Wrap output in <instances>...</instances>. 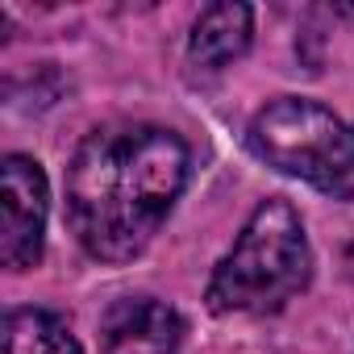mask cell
Instances as JSON below:
<instances>
[{
  "instance_id": "cell-4",
  "label": "cell",
  "mask_w": 354,
  "mask_h": 354,
  "mask_svg": "<svg viewBox=\"0 0 354 354\" xmlns=\"http://www.w3.org/2000/svg\"><path fill=\"white\" fill-rule=\"evenodd\" d=\"M46 213L50 184L42 162L30 154H5L0 162V263L9 271H26L42 259Z\"/></svg>"
},
{
  "instance_id": "cell-2",
  "label": "cell",
  "mask_w": 354,
  "mask_h": 354,
  "mask_svg": "<svg viewBox=\"0 0 354 354\" xmlns=\"http://www.w3.org/2000/svg\"><path fill=\"white\" fill-rule=\"evenodd\" d=\"M308 279H313V246L304 221L288 201L271 196L254 205L238 242L213 267L205 300L221 317L230 313L263 317L296 300L308 288Z\"/></svg>"
},
{
  "instance_id": "cell-1",
  "label": "cell",
  "mask_w": 354,
  "mask_h": 354,
  "mask_svg": "<svg viewBox=\"0 0 354 354\" xmlns=\"http://www.w3.org/2000/svg\"><path fill=\"white\" fill-rule=\"evenodd\" d=\"M188 142L146 121L92 129L67 162V225L100 263L138 259L188 184Z\"/></svg>"
},
{
  "instance_id": "cell-7",
  "label": "cell",
  "mask_w": 354,
  "mask_h": 354,
  "mask_svg": "<svg viewBox=\"0 0 354 354\" xmlns=\"http://www.w3.org/2000/svg\"><path fill=\"white\" fill-rule=\"evenodd\" d=\"M0 354H84V346L75 342L63 317L46 308H9Z\"/></svg>"
},
{
  "instance_id": "cell-5",
  "label": "cell",
  "mask_w": 354,
  "mask_h": 354,
  "mask_svg": "<svg viewBox=\"0 0 354 354\" xmlns=\"http://www.w3.org/2000/svg\"><path fill=\"white\" fill-rule=\"evenodd\" d=\"M184 317L154 296L117 300L100 325V354H180Z\"/></svg>"
},
{
  "instance_id": "cell-3",
  "label": "cell",
  "mask_w": 354,
  "mask_h": 354,
  "mask_svg": "<svg viewBox=\"0 0 354 354\" xmlns=\"http://www.w3.org/2000/svg\"><path fill=\"white\" fill-rule=\"evenodd\" d=\"M246 142L279 175L304 180L325 196L354 201V129L325 104L279 96L254 113Z\"/></svg>"
},
{
  "instance_id": "cell-6",
  "label": "cell",
  "mask_w": 354,
  "mask_h": 354,
  "mask_svg": "<svg viewBox=\"0 0 354 354\" xmlns=\"http://www.w3.org/2000/svg\"><path fill=\"white\" fill-rule=\"evenodd\" d=\"M254 38V13L250 5H238V0H221V5H209L188 38V59L201 71H221L234 59H242L250 50Z\"/></svg>"
}]
</instances>
